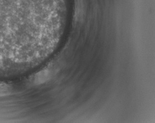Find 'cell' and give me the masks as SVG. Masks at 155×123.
Instances as JSON below:
<instances>
[{
    "label": "cell",
    "mask_w": 155,
    "mask_h": 123,
    "mask_svg": "<svg viewBox=\"0 0 155 123\" xmlns=\"http://www.w3.org/2000/svg\"><path fill=\"white\" fill-rule=\"evenodd\" d=\"M11 87L7 84L0 83V96H5L11 93Z\"/></svg>",
    "instance_id": "obj_1"
}]
</instances>
